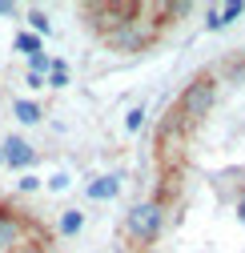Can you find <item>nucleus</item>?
<instances>
[{"instance_id":"nucleus-20","label":"nucleus","mask_w":245,"mask_h":253,"mask_svg":"<svg viewBox=\"0 0 245 253\" xmlns=\"http://www.w3.org/2000/svg\"><path fill=\"white\" fill-rule=\"evenodd\" d=\"M233 209H237V221H241V225H245V193L237 197V205H233Z\"/></svg>"},{"instance_id":"nucleus-14","label":"nucleus","mask_w":245,"mask_h":253,"mask_svg":"<svg viewBox=\"0 0 245 253\" xmlns=\"http://www.w3.org/2000/svg\"><path fill=\"white\" fill-rule=\"evenodd\" d=\"M28 65H33V73L41 77L44 69H52V60H48V56H44V48H41V52H33V56H28Z\"/></svg>"},{"instance_id":"nucleus-11","label":"nucleus","mask_w":245,"mask_h":253,"mask_svg":"<svg viewBox=\"0 0 245 253\" xmlns=\"http://www.w3.org/2000/svg\"><path fill=\"white\" fill-rule=\"evenodd\" d=\"M81 229H84V213H81V209H65L56 233H60V237H73V233H81Z\"/></svg>"},{"instance_id":"nucleus-17","label":"nucleus","mask_w":245,"mask_h":253,"mask_svg":"<svg viewBox=\"0 0 245 253\" xmlns=\"http://www.w3.org/2000/svg\"><path fill=\"white\" fill-rule=\"evenodd\" d=\"M48 189H56V193H60V189H69V177H65V173L52 177V181H48Z\"/></svg>"},{"instance_id":"nucleus-19","label":"nucleus","mask_w":245,"mask_h":253,"mask_svg":"<svg viewBox=\"0 0 245 253\" xmlns=\"http://www.w3.org/2000/svg\"><path fill=\"white\" fill-rule=\"evenodd\" d=\"M24 81H28V88H44V77H37V73H28Z\"/></svg>"},{"instance_id":"nucleus-9","label":"nucleus","mask_w":245,"mask_h":253,"mask_svg":"<svg viewBox=\"0 0 245 253\" xmlns=\"http://www.w3.org/2000/svg\"><path fill=\"white\" fill-rule=\"evenodd\" d=\"M213 73H225V77H229V84H241V88H245V52L225 56V60H221V65L213 69Z\"/></svg>"},{"instance_id":"nucleus-4","label":"nucleus","mask_w":245,"mask_h":253,"mask_svg":"<svg viewBox=\"0 0 245 253\" xmlns=\"http://www.w3.org/2000/svg\"><path fill=\"white\" fill-rule=\"evenodd\" d=\"M185 141H189V129L177 121V113L169 105L165 117H161V125H157V169H185L189 165Z\"/></svg>"},{"instance_id":"nucleus-1","label":"nucleus","mask_w":245,"mask_h":253,"mask_svg":"<svg viewBox=\"0 0 245 253\" xmlns=\"http://www.w3.org/2000/svg\"><path fill=\"white\" fill-rule=\"evenodd\" d=\"M217 92H221V84H217V73L213 69H205V73H197L185 88H181V97L173 101V113H177V121L185 125V129L193 133L197 125L213 113V105H217Z\"/></svg>"},{"instance_id":"nucleus-3","label":"nucleus","mask_w":245,"mask_h":253,"mask_svg":"<svg viewBox=\"0 0 245 253\" xmlns=\"http://www.w3.org/2000/svg\"><path fill=\"white\" fill-rule=\"evenodd\" d=\"M161 28L153 24V20H145L141 12L133 16V20H125L121 28H113V33H105L101 41L113 48V52H129V56H137V52H149V48H157L161 44Z\"/></svg>"},{"instance_id":"nucleus-12","label":"nucleus","mask_w":245,"mask_h":253,"mask_svg":"<svg viewBox=\"0 0 245 253\" xmlns=\"http://www.w3.org/2000/svg\"><path fill=\"white\" fill-rule=\"evenodd\" d=\"M245 12V4H241V0H229V4H217V24L225 28V24H233L237 16Z\"/></svg>"},{"instance_id":"nucleus-22","label":"nucleus","mask_w":245,"mask_h":253,"mask_svg":"<svg viewBox=\"0 0 245 253\" xmlns=\"http://www.w3.org/2000/svg\"><path fill=\"white\" fill-rule=\"evenodd\" d=\"M141 253H149V249H141Z\"/></svg>"},{"instance_id":"nucleus-18","label":"nucleus","mask_w":245,"mask_h":253,"mask_svg":"<svg viewBox=\"0 0 245 253\" xmlns=\"http://www.w3.org/2000/svg\"><path fill=\"white\" fill-rule=\"evenodd\" d=\"M141 117H145V113H141V109H133V113H129V121H125V125H129V129H141Z\"/></svg>"},{"instance_id":"nucleus-16","label":"nucleus","mask_w":245,"mask_h":253,"mask_svg":"<svg viewBox=\"0 0 245 253\" xmlns=\"http://www.w3.org/2000/svg\"><path fill=\"white\" fill-rule=\"evenodd\" d=\"M8 253H56V249H44V245H33V241H20V245L8 249Z\"/></svg>"},{"instance_id":"nucleus-2","label":"nucleus","mask_w":245,"mask_h":253,"mask_svg":"<svg viewBox=\"0 0 245 253\" xmlns=\"http://www.w3.org/2000/svg\"><path fill=\"white\" fill-rule=\"evenodd\" d=\"M121 233H125V241H129L137 253L149 249L153 241L165 233V209L153 205V201H137V205L125 213V225H121Z\"/></svg>"},{"instance_id":"nucleus-7","label":"nucleus","mask_w":245,"mask_h":253,"mask_svg":"<svg viewBox=\"0 0 245 253\" xmlns=\"http://www.w3.org/2000/svg\"><path fill=\"white\" fill-rule=\"evenodd\" d=\"M0 165H12V169H28V165H37V149L28 145L24 137H8L4 145H0Z\"/></svg>"},{"instance_id":"nucleus-13","label":"nucleus","mask_w":245,"mask_h":253,"mask_svg":"<svg viewBox=\"0 0 245 253\" xmlns=\"http://www.w3.org/2000/svg\"><path fill=\"white\" fill-rule=\"evenodd\" d=\"M16 48L33 56V52H41V37H37V33H20V37H16Z\"/></svg>"},{"instance_id":"nucleus-6","label":"nucleus","mask_w":245,"mask_h":253,"mask_svg":"<svg viewBox=\"0 0 245 253\" xmlns=\"http://www.w3.org/2000/svg\"><path fill=\"white\" fill-rule=\"evenodd\" d=\"M24 217H28V209L12 205L8 197H0V253H8L24 241Z\"/></svg>"},{"instance_id":"nucleus-15","label":"nucleus","mask_w":245,"mask_h":253,"mask_svg":"<svg viewBox=\"0 0 245 253\" xmlns=\"http://www.w3.org/2000/svg\"><path fill=\"white\" fill-rule=\"evenodd\" d=\"M28 24H33L37 33H48V28H52V24H48V16H44L41 8H33V12H28Z\"/></svg>"},{"instance_id":"nucleus-8","label":"nucleus","mask_w":245,"mask_h":253,"mask_svg":"<svg viewBox=\"0 0 245 253\" xmlns=\"http://www.w3.org/2000/svg\"><path fill=\"white\" fill-rule=\"evenodd\" d=\"M84 193H88V201H109V197H117V193H121V177H117V173H109V177H97L93 185L84 189Z\"/></svg>"},{"instance_id":"nucleus-21","label":"nucleus","mask_w":245,"mask_h":253,"mask_svg":"<svg viewBox=\"0 0 245 253\" xmlns=\"http://www.w3.org/2000/svg\"><path fill=\"white\" fill-rule=\"evenodd\" d=\"M0 16H16V4H8V0H0Z\"/></svg>"},{"instance_id":"nucleus-5","label":"nucleus","mask_w":245,"mask_h":253,"mask_svg":"<svg viewBox=\"0 0 245 253\" xmlns=\"http://www.w3.org/2000/svg\"><path fill=\"white\" fill-rule=\"evenodd\" d=\"M137 12H141V4H133V0H117V4H81L84 24L93 28L97 37H105V33H113V28H121L125 20H133Z\"/></svg>"},{"instance_id":"nucleus-10","label":"nucleus","mask_w":245,"mask_h":253,"mask_svg":"<svg viewBox=\"0 0 245 253\" xmlns=\"http://www.w3.org/2000/svg\"><path fill=\"white\" fill-rule=\"evenodd\" d=\"M12 113H16V121H24V125H37V121L44 117V109H41L37 101H24V97L12 101Z\"/></svg>"}]
</instances>
